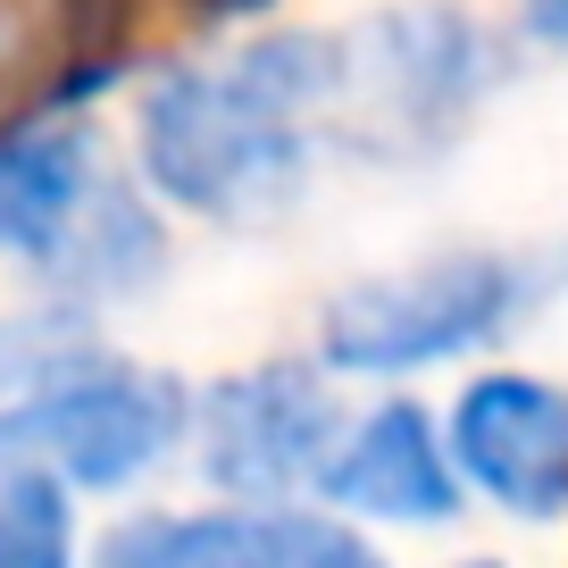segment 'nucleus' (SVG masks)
I'll use <instances>...</instances> for the list:
<instances>
[{
    "label": "nucleus",
    "mask_w": 568,
    "mask_h": 568,
    "mask_svg": "<svg viewBox=\"0 0 568 568\" xmlns=\"http://www.w3.org/2000/svg\"><path fill=\"white\" fill-rule=\"evenodd\" d=\"M343 34H284L243 42L217 68H176L142 92V184L168 210L251 226L302 201L310 184V118L343 109Z\"/></svg>",
    "instance_id": "obj_1"
},
{
    "label": "nucleus",
    "mask_w": 568,
    "mask_h": 568,
    "mask_svg": "<svg viewBox=\"0 0 568 568\" xmlns=\"http://www.w3.org/2000/svg\"><path fill=\"white\" fill-rule=\"evenodd\" d=\"M193 435V393L168 368L109 359L101 343L0 402V485L42 477L59 494H125Z\"/></svg>",
    "instance_id": "obj_2"
},
{
    "label": "nucleus",
    "mask_w": 568,
    "mask_h": 568,
    "mask_svg": "<svg viewBox=\"0 0 568 568\" xmlns=\"http://www.w3.org/2000/svg\"><path fill=\"white\" fill-rule=\"evenodd\" d=\"M535 302V276L510 251H444V260L393 267L352 293H335L318 318L326 376H426L501 343Z\"/></svg>",
    "instance_id": "obj_3"
},
{
    "label": "nucleus",
    "mask_w": 568,
    "mask_h": 568,
    "mask_svg": "<svg viewBox=\"0 0 568 568\" xmlns=\"http://www.w3.org/2000/svg\"><path fill=\"white\" fill-rule=\"evenodd\" d=\"M343 435V393L318 359H260L193 402V460L234 510H284L318 485Z\"/></svg>",
    "instance_id": "obj_4"
},
{
    "label": "nucleus",
    "mask_w": 568,
    "mask_h": 568,
    "mask_svg": "<svg viewBox=\"0 0 568 568\" xmlns=\"http://www.w3.org/2000/svg\"><path fill=\"white\" fill-rule=\"evenodd\" d=\"M444 452L460 468V494H485L527 527L568 518V385L527 368L468 376L444 409Z\"/></svg>",
    "instance_id": "obj_5"
},
{
    "label": "nucleus",
    "mask_w": 568,
    "mask_h": 568,
    "mask_svg": "<svg viewBox=\"0 0 568 568\" xmlns=\"http://www.w3.org/2000/svg\"><path fill=\"white\" fill-rule=\"evenodd\" d=\"M310 501H318L326 518H352V527H409V535L452 527V518L468 510L460 468H452V452H444V418L426 402H409V393L343 418Z\"/></svg>",
    "instance_id": "obj_6"
},
{
    "label": "nucleus",
    "mask_w": 568,
    "mask_h": 568,
    "mask_svg": "<svg viewBox=\"0 0 568 568\" xmlns=\"http://www.w3.org/2000/svg\"><path fill=\"white\" fill-rule=\"evenodd\" d=\"M343 51H352L343 92H368V118L402 151L460 134V118L494 84L485 34L468 18H452V9H393V18L368 26V42H343Z\"/></svg>",
    "instance_id": "obj_7"
},
{
    "label": "nucleus",
    "mask_w": 568,
    "mask_h": 568,
    "mask_svg": "<svg viewBox=\"0 0 568 568\" xmlns=\"http://www.w3.org/2000/svg\"><path fill=\"white\" fill-rule=\"evenodd\" d=\"M101 568H385V551L352 527L326 518L318 501H284V510H160L109 527Z\"/></svg>",
    "instance_id": "obj_8"
},
{
    "label": "nucleus",
    "mask_w": 568,
    "mask_h": 568,
    "mask_svg": "<svg viewBox=\"0 0 568 568\" xmlns=\"http://www.w3.org/2000/svg\"><path fill=\"white\" fill-rule=\"evenodd\" d=\"M109 193L92 125H18L0 134V251L51 276L68 260L75 226Z\"/></svg>",
    "instance_id": "obj_9"
},
{
    "label": "nucleus",
    "mask_w": 568,
    "mask_h": 568,
    "mask_svg": "<svg viewBox=\"0 0 568 568\" xmlns=\"http://www.w3.org/2000/svg\"><path fill=\"white\" fill-rule=\"evenodd\" d=\"M168 276V226L142 210V193L109 184L92 201V217L75 226L68 260L51 267V284L68 293V310H109V302H134Z\"/></svg>",
    "instance_id": "obj_10"
},
{
    "label": "nucleus",
    "mask_w": 568,
    "mask_h": 568,
    "mask_svg": "<svg viewBox=\"0 0 568 568\" xmlns=\"http://www.w3.org/2000/svg\"><path fill=\"white\" fill-rule=\"evenodd\" d=\"M0 568H75V494L42 477L0 485Z\"/></svg>",
    "instance_id": "obj_11"
},
{
    "label": "nucleus",
    "mask_w": 568,
    "mask_h": 568,
    "mask_svg": "<svg viewBox=\"0 0 568 568\" xmlns=\"http://www.w3.org/2000/svg\"><path fill=\"white\" fill-rule=\"evenodd\" d=\"M75 352H92L75 318H18V326H0V402H9V393H26L34 376L68 368Z\"/></svg>",
    "instance_id": "obj_12"
},
{
    "label": "nucleus",
    "mask_w": 568,
    "mask_h": 568,
    "mask_svg": "<svg viewBox=\"0 0 568 568\" xmlns=\"http://www.w3.org/2000/svg\"><path fill=\"white\" fill-rule=\"evenodd\" d=\"M518 18H527V34H535V42L568 51V0H518Z\"/></svg>",
    "instance_id": "obj_13"
},
{
    "label": "nucleus",
    "mask_w": 568,
    "mask_h": 568,
    "mask_svg": "<svg viewBox=\"0 0 568 568\" xmlns=\"http://www.w3.org/2000/svg\"><path fill=\"white\" fill-rule=\"evenodd\" d=\"M460 568H501V560H460Z\"/></svg>",
    "instance_id": "obj_14"
}]
</instances>
